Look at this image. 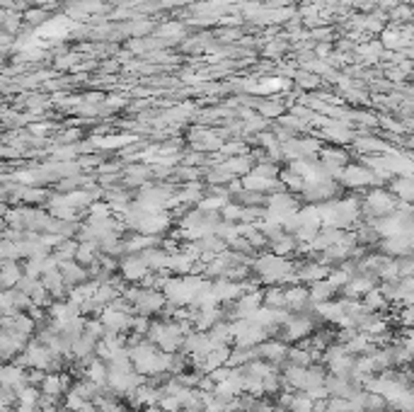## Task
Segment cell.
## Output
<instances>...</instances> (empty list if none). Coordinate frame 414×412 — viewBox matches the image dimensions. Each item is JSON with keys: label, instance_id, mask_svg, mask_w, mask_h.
<instances>
[{"label": "cell", "instance_id": "obj_12", "mask_svg": "<svg viewBox=\"0 0 414 412\" xmlns=\"http://www.w3.org/2000/svg\"><path fill=\"white\" fill-rule=\"evenodd\" d=\"M335 291H337V288L332 286L327 279H322V282L310 284V301L313 303H325V301H330Z\"/></svg>", "mask_w": 414, "mask_h": 412}, {"label": "cell", "instance_id": "obj_4", "mask_svg": "<svg viewBox=\"0 0 414 412\" xmlns=\"http://www.w3.org/2000/svg\"><path fill=\"white\" fill-rule=\"evenodd\" d=\"M148 262H146L144 255H128V257H124L121 262V274L124 279H128V282H141V279L148 277Z\"/></svg>", "mask_w": 414, "mask_h": 412}, {"label": "cell", "instance_id": "obj_9", "mask_svg": "<svg viewBox=\"0 0 414 412\" xmlns=\"http://www.w3.org/2000/svg\"><path fill=\"white\" fill-rule=\"evenodd\" d=\"M344 182H349V187H366V184L373 182V173L368 168H359V165H351L342 173Z\"/></svg>", "mask_w": 414, "mask_h": 412}, {"label": "cell", "instance_id": "obj_11", "mask_svg": "<svg viewBox=\"0 0 414 412\" xmlns=\"http://www.w3.org/2000/svg\"><path fill=\"white\" fill-rule=\"evenodd\" d=\"M22 277H25V269H22L17 262H12V259H6V264H3V286L17 288V284L22 282Z\"/></svg>", "mask_w": 414, "mask_h": 412}, {"label": "cell", "instance_id": "obj_8", "mask_svg": "<svg viewBox=\"0 0 414 412\" xmlns=\"http://www.w3.org/2000/svg\"><path fill=\"white\" fill-rule=\"evenodd\" d=\"M308 303H313L310 301V288H306V286L286 288V308L291 311V313H301Z\"/></svg>", "mask_w": 414, "mask_h": 412}, {"label": "cell", "instance_id": "obj_14", "mask_svg": "<svg viewBox=\"0 0 414 412\" xmlns=\"http://www.w3.org/2000/svg\"><path fill=\"white\" fill-rule=\"evenodd\" d=\"M313 359H315L313 352L306 347H293L291 352H288V362H291L293 366H310Z\"/></svg>", "mask_w": 414, "mask_h": 412}, {"label": "cell", "instance_id": "obj_17", "mask_svg": "<svg viewBox=\"0 0 414 412\" xmlns=\"http://www.w3.org/2000/svg\"><path fill=\"white\" fill-rule=\"evenodd\" d=\"M325 412H351L349 398H335V395L327 398Z\"/></svg>", "mask_w": 414, "mask_h": 412}, {"label": "cell", "instance_id": "obj_2", "mask_svg": "<svg viewBox=\"0 0 414 412\" xmlns=\"http://www.w3.org/2000/svg\"><path fill=\"white\" fill-rule=\"evenodd\" d=\"M395 204H397V199L388 194V189H373L366 199V211L373 219H385V216L395 214Z\"/></svg>", "mask_w": 414, "mask_h": 412}, {"label": "cell", "instance_id": "obj_3", "mask_svg": "<svg viewBox=\"0 0 414 412\" xmlns=\"http://www.w3.org/2000/svg\"><path fill=\"white\" fill-rule=\"evenodd\" d=\"M165 303H170L165 293H160V291L155 293L153 288H146V291L138 293V298H136L133 306H136L138 315H153V313H158V311H163Z\"/></svg>", "mask_w": 414, "mask_h": 412}, {"label": "cell", "instance_id": "obj_7", "mask_svg": "<svg viewBox=\"0 0 414 412\" xmlns=\"http://www.w3.org/2000/svg\"><path fill=\"white\" fill-rule=\"evenodd\" d=\"M68 386H70V378H68V376H59L56 371H51V373H46L44 383H41V393L59 400V398L63 395V393L70 391Z\"/></svg>", "mask_w": 414, "mask_h": 412}, {"label": "cell", "instance_id": "obj_10", "mask_svg": "<svg viewBox=\"0 0 414 412\" xmlns=\"http://www.w3.org/2000/svg\"><path fill=\"white\" fill-rule=\"evenodd\" d=\"M61 272H63L66 282H68V286H78V284H85L88 282V272H85V267L80 262H61Z\"/></svg>", "mask_w": 414, "mask_h": 412}, {"label": "cell", "instance_id": "obj_21", "mask_svg": "<svg viewBox=\"0 0 414 412\" xmlns=\"http://www.w3.org/2000/svg\"><path fill=\"white\" fill-rule=\"evenodd\" d=\"M78 412H99V407H97V402H95V400H90V402H85Z\"/></svg>", "mask_w": 414, "mask_h": 412}, {"label": "cell", "instance_id": "obj_18", "mask_svg": "<svg viewBox=\"0 0 414 412\" xmlns=\"http://www.w3.org/2000/svg\"><path fill=\"white\" fill-rule=\"evenodd\" d=\"M104 333H107V328H104L102 320H88V323H85V335H90V337L97 340V342L104 337Z\"/></svg>", "mask_w": 414, "mask_h": 412}, {"label": "cell", "instance_id": "obj_6", "mask_svg": "<svg viewBox=\"0 0 414 412\" xmlns=\"http://www.w3.org/2000/svg\"><path fill=\"white\" fill-rule=\"evenodd\" d=\"M310 333H313V323L303 313L291 315V320L284 325V340H303Z\"/></svg>", "mask_w": 414, "mask_h": 412}, {"label": "cell", "instance_id": "obj_16", "mask_svg": "<svg viewBox=\"0 0 414 412\" xmlns=\"http://www.w3.org/2000/svg\"><path fill=\"white\" fill-rule=\"evenodd\" d=\"M271 253L286 257L288 253H293V238H286V235H282V238H274V243H271Z\"/></svg>", "mask_w": 414, "mask_h": 412}, {"label": "cell", "instance_id": "obj_13", "mask_svg": "<svg viewBox=\"0 0 414 412\" xmlns=\"http://www.w3.org/2000/svg\"><path fill=\"white\" fill-rule=\"evenodd\" d=\"M393 192L397 194L400 199H407V202H414V173L412 175H402V177L395 182Z\"/></svg>", "mask_w": 414, "mask_h": 412}, {"label": "cell", "instance_id": "obj_1", "mask_svg": "<svg viewBox=\"0 0 414 412\" xmlns=\"http://www.w3.org/2000/svg\"><path fill=\"white\" fill-rule=\"evenodd\" d=\"M255 272L262 282L271 284V282H288V279H296L291 277V264L286 262V257L282 255H264L255 262ZM298 282V279H296Z\"/></svg>", "mask_w": 414, "mask_h": 412}, {"label": "cell", "instance_id": "obj_15", "mask_svg": "<svg viewBox=\"0 0 414 412\" xmlns=\"http://www.w3.org/2000/svg\"><path fill=\"white\" fill-rule=\"evenodd\" d=\"M264 306L269 308H286V288H269L264 293Z\"/></svg>", "mask_w": 414, "mask_h": 412}, {"label": "cell", "instance_id": "obj_19", "mask_svg": "<svg viewBox=\"0 0 414 412\" xmlns=\"http://www.w3.org/2000/svg\"><path fill=\"white\" fill-rule=\"evenodd\" d=\"M160 407H163L165 412H182L184 405L182 400H179V395H163V400H160Z\"/></svg>", "mask_w": 414, "mask_h": 412}, {"label": "cell", "instance_id": "obj_5", "mask_svg": "<svg viewBox=\"0 0 414 412\" xmlns=\"http://www.w3.org/2000/svg\"><path fill=\"white\" fill-rule=\"evenodd\" d=\"M257 352H259V359H264V362L282 364L288 359V352H291V349H288L284 342H279V340H264V342L257 347Z\"/></svg>", "mask_w": 414, "mask_h": 412}, {"label": "cell", "instance_id": "obj_20", "mask_svg": "<svg viewBox=\"0 0 414 412\" xmlns=\"http://www.w3.org/2000/svg\"><path fill=\"white\" fill-rule=\"evenodd\" d=\"M400 320H402V325H407V328H414V303H412V306H404L402 308Z\"/></svg>", "mask_w": 414, "mask_h": 412}]
</instances>
